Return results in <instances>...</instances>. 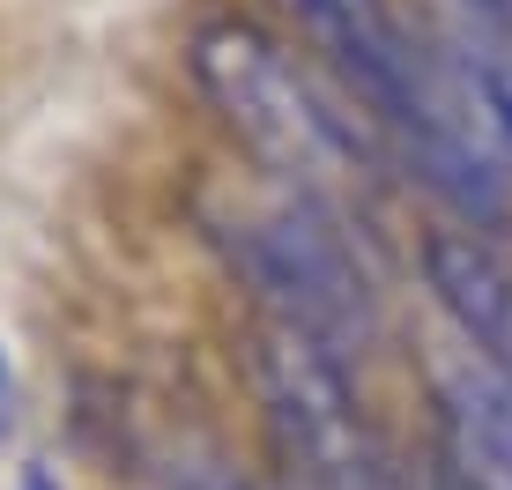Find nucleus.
Segmentation results:
<instances>
[{
  "label": "nucleus",
  "mask_w": 512,
  "mask_h": 490,
  "mask_svg": "<svg viewBox=\"0 0 512 490\" xmlns=\"http://www.w3.org/2000/svg\"><path fill=\"white\" fill-rule=\"evenodd\" d=\"M453 8H461V23H468V30H498L512 0H453Z\"/></svg>",
  "instance_id": "6e6552de"
},
{
  "label": "nucleus",
  "mask_w": 512,
  "mask_h": 490,
  "mask_svg": "<svg viewBox=\"0 0 512 490\" xmlns=\"http://www.w3.org/2000/svg\"><path fill=\"white\" fill-rule=\"evenodd\" d=\"M164 490H253V483H245V476H231L223 461H186V468H179V476H171Z\"/></svg>",
  "instance_id": "423d86ee"
},
{
  "label": "nucleus",
  "mask_w": 512,
  "mask_h": 490,
  "mask_svg": "<svg viewBox=\"0 0 512 490\" xmlns=\"http://www.w3.org/2000/svg\"><path fill=\"white\" fill-rule=\"evenodd\" d=\"M15 357H8V342H0V446H8V431H15Z\"/></svg>",
  "instance_id": "0eeeda50"
},
{
  "label": "nucleus",
  "mask_w": 512,
  "mask_h": 490,
  "mask_svg": "<svg viewBox=\"0 0 512 490\" xmlns=\"http://www.w3.org/2000/svg\"><path fill=\"white\" fill-rule=\"evenodd\" d=\"M253 387L275 461L297 490H401L379 431L364 424V401L349 394V364L282 327H253Z\"/></svg>",
  "instance_id": "7ed1b4c3"
},
{
  "label": "nucleus",
  "mask_w": 512,
  "mask_h": 490,
  "mask_svg": "<svg viewBox=\"0 0 512 490\" xmlns=\"http://www.w3.org/2000/svg\"><path fill=\"white\" fill-rule=\"evenodd\" d=\"M208 238L223 245L231 275L253 290L260 327H282V335L327 349L334 364L372 349L379 290L342 231V208L290 194V186L231 194L223 208H208Z\"/></svg>",
  "instance_id": "f03ea898"
},
{
  "label": "nucleus",
  "mask_w": 512,
  "mask_h": 490,
  "mask_svg": "<svg viewBox=\"0 0 512 490\" xmlns=\"http://www.w3.org/2000/svg\"><path fill=\"white\" fill-rule=\"evenodd\" d=\"M186 67L216 119L253 149V164L290 194H312L327 208L357 201L394 156H386L379 127L349 104V90L312 67L305 52L253 15H208L186 45Z\"/></svg>",
  "instance_id": "f257e3e1"
},
{
  "label": "nucleus",
  "mask_w": 512,
  "mask_h": 490,
  "mask_svg": "<svg viewBox=\"0 0 512 490\" xmlns=\"http://www.w3.org/2000/svg\"><path fill=\"white\" fill-rule=\"evenodd\" d=\"M423 283H431L438 312L461 327L468 357H483L490 372L512 379V260L490 245L483 231H431L416 245Z\"/></svg>",
  "instance_id": "20e7f679"
},
{
  "label": "nucleus",
  "mask_w": 512,
  "mask_h": 490,
  "mask_svg": "<svg viewBox=\"0 0 512 490\" xmlns=\"http://www.w3.org/2000/svg\"><path fill=\"white\" fill-rule=\"evenodd\" d=\"M438 409V461L468 490H512V379L483 357H461L431 387Z\"/></svg>",
  "instance_id": "39448f33"
}]
</instances>
